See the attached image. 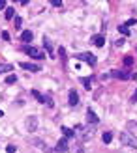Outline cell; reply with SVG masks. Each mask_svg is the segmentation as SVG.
<instances>
[{"label": "cell", "instance_id": "1", "mask_svg": "<svg viewBox=\"0 0 137 153\" xmlns=\"http://www.w3.org/2000/svg\"><path fill=\"white\" fill-rule=\"evenodd\" d=\"M120 142L130 146V148H137V136H133L130 131H122L120 133Z\"/></svg>", "mask_w": 137, "mask_h": 153}, {"label": "cell", "instance_id": "2", "mask_svg": "<svg viewBox=\"0 0 137 153\" xmlns=\"http://www.w3.org/2000/svg\"><path fill=\"white\" fill-rule=\"evenodd\" d=\"M24 52H26L30 58H34V60H41L43 56H45V54L41 52L40 49H36V47H24Z\"/></svg>", "mask_w": 137, "mask_h": 153}, {"label": "cell", "instance_id": "3", "mask_svg": "<svg viewBox=\"0 0 137 153\" xmlns=\"http://www.w3.org/2000/svg\"><path fill=\"white\" fill-rule=\"evenodd\" d=\"M79 60H83V62H87V63H90V65H96V56L94 54H90V52H81V54H75Z\"/></svg>", "mask_w": 137, "mask_h": 153}, {"label": "cell", "instance_id": "4", "mask_svg": "<svg viewBox=\"0 0 137 153\" xmlns=\"http://www.w3.org/2000/svg\"><path fill=\"white\" fill-rule=\"evenodd\" d=\"M111 75H113L114 78H122V80H126V78H132V73H130L128 69H114Z\"/></svg>", "mask_w": 137, "mask_h": 153}, {"label": "cell", "instance_id": "5", "mask_svg": "<svg viewBox=\"0 0 137 153\" xmlns=\"http://www.w3.org/2000/svg\"><path fill=\"white\" fill-rule=\"evenodd\" d=\"M19 65H21L23 69H26V71H30V73H38L41 69L40 65H36V63H28V62H21Z\"/></svg>", "mask_w": 137, "mask_h": 153}, {"label": "cell", "instance_id": "6", "mask_svg": "<svg viewBox=\"0 0 137 153\" xmlns=\"http://www.w3.org/2000/svg\"><path fill=\"white\" fill-rule=\"evenodd\" d=\"M68 101H69V105L71 107H75V105L79 103V94L75 90H69V94H68Z\"/></svg>", "mask_w": 137, "mask_h": 153}, {"label": "cell", "instance_id": "7", "mask_svg": "<svg viewBox=\"0 0 137 153\" xmlns=\"http://www.w3.org/2000/svg\"><path fill=\"white\" fill-rule=\"evenodd\" d=\"M26 127H28V131H30V133H32V131H36L38 129V118L36 116H30L26 120Z\"/></svg>", "mask_w": 137, "mask_h": 153}, {"label": "cell", "instance_id": "8", "mask_svg": "<svg viewBox=\"0 0 137 153\" xmlns=\"http://www.w3.org/2000/svg\"><path fill=\"white\" fill-rule=\"evenodd\" d=\"M87 122L92 123V125H96V123L100 122V118L96 116V112H94V110H88V112H87Z\"/></svg>", "mask_w": 137, "mask_h": 153}, {"label": "cell", "instance_id": "9", "mask_svg": "<svg viewBox=\"0 0 137 153\" xmlns=\"http://www.w3.org/2000/svg\"><path fill=\"white\" fill-rule=\"evenodd\" d=\"M56 151H68V140L66 138H60L58 144H56Z\"/></svg>", "mask_w": 137, "mask_h": 153}, {"label": "cell", "instance_id": "10", "mask_svg": "<svg viewBox=\"0 0 137 153\" xmlns=\"http://www.w3.org/2000/svg\"><path fill=\"white\" fill-rule=\"evenodd\" d=\"M32 32L30 30H24L23 34H21V41H24V43H30V41H32Z\"/></svg>", "mask_w": 137, "mask_h": 153}, {"label": "cell", "instance_id": "11", "mask_svg": "<svg viewBox=\"0 0 137 153\" xmlns=\"http://www.w3.org/2000/svg\"><path fill=\"white\" fill-rule=\"evenodd\" d=\"M92 41H94V45H96V47H103V45H105V37L100 36V34L92 37Z\"/></svg>", "mask_w": 137, "mask_h": 153}, {"label": "cell", "instance_id": "12", "mask_svg": "<svg viewBox=\"0 0 137 153\" xmlns=\"http://www.w3.org/2000/svg\"><path fill=\"white\" fill-rule=\"evenodd\" d=\"M62 133H64V138H66V140L71 138V136H75V131L69 129V127H62Z\"/></svg>", "mask_w": 137, "mask_h": 153}, {"label": "cell", "instance_id": "13", "mask_svg": "<svg viewBox=\"0 0 137 153\" xmlns=\"http://www.w3.org/2000/svg\"><path fill=\"white\" fill-rule=\"evenodd\" d=\"M6 19H8V21H11V19H13L15 17V9L13 8H6Z\"/></svg>", "mask_w": 137, "mask_h": 153}, {"label": "cell", "instance_id": "14", "mask_svg": "<svg viewBox=\"0 0 137 153\" xmlns=\"http://www.w3.org/2000/svg\"><path fill=\"white\" fill-rule=\"evenodd\" d=\"M81 84L87 88V90H90V84H92V78H88V76H83L81 78Z\"/></svg>", "mask_w": 137, "mask_h": 153}, {"label": "cell", "instance_id": "15", "mask_svg": "<svg viewBox=\"0 0 137 153\" xmlns=\"http://www.w3.org/2000/svg\"><path fill=\"white\" fill-rule=\"evenodd\" d=\"M11 65H9V63H0V73H8V71H11Z\"/></svg>", "mask_w": 137, "mask_h": 153}, {"label": "cell", "instance_id": "16", "mask_svg": "<svg viewBox=\"0 0 137 153\" xmlns=\"http://www.w3.org/2000/svg\"><path fill=\"white\" fill-rule=\"evenodd\" d=\"M118 32L122 34V36H128V34H130V28L124 26V24H118Z\"/></svg>", "mask_w": 137, "mask_h": 153}, {"label": "cell", "instance_id": "17", "mask_svg": "<svg viewBox=\"0 0 137 153\" xmlns=\"http://www.w3.org/2000/svg\"><path fill=\"white\" fill-rule=\"evenodd\" d=\"M111 140H113V133H109V131L103 133V142H105V144H109Z\"/></svg>", "mask_w": 137, "mask_h": 153}, {"label": "cell", "instance_id": "18", "mask_svg": "<svg viewBox=\"0 0 137 153\" xmlns=\"http://www.w3.org/2000/svg\"><path fill=\"white\" fill-rule=\"evenodd\" d=\"M32 95H34V97H36L38 101H40V103H43V95H41V94H40V92H38V90H32Z\"/></svg>", "mask_w": 137, "mask_h": 153}, {"label": "cell", "instance_id": "19", "mask_svg": "<svg viewBox=\"0 0 137 153\" xmlns=\"http://www.w3.org/2000/svg\"><path fill=\"white\" fill-rule=\"evenodd\" d=\"M13 82H17V76H15V75H8V78H6V84H13Z\"/></svg>", "mask_w": 137, "mask_h": 153}, {"label": "cell", "instance_id": "20", "mask_svg": "<svg viewBox=\"0 0 137 153\" xmlns=\"http://www.w3.org/2000/svg\"><path fill=\"white\" fill-rule=\"evenodd\" d=\"M58 54H60V60L66 62V49H64V47H60V49H58Z\"/></svg>", "mask_w": 137, "mask_h": 153}, {"label": "cell", "instance_id": "21", "mask_svg": "<svg viewBox=\"0 0 137 153\" xmlns=\"http://www.w3.org/2000/svg\"><path fill=\"white\" fill-rule=\"evenodd\" d=\"M43 45H45L47 50H49V54L53 52V45H51V41H49V39H43Z\"/></svg>", "mask_w": 137, "mask_h": 153}, {"label": "cell", "instance_id": "22", "mask_svg": "<svg viewBox=\"0 0 137 153\" xmlns=\"http://www.w3.org/2000/svg\"><path fill=\"white\" fill-rule=\"evenodd\" d=\"M43 103H45L47 107H53V99H51L49 95H43Z\"/></svg>", "mask_w": 137, "mask_h": 153}, {"label": "cell", "instance_id": "23", "mask_svg": "<svg viewBox=\"0 0 137 153\" xmlns=\"http://www.w3.org/2000/svg\"><path fill=\"white\" fill-rule=\"evenodd\" d=\"M21 24H23V21H21V17H15V28H21Z\"/></svg>", "mask_w": 137, "mask_h": 153}, {"label": "cell", "instance_id": "24", "mask_svg": "<svg viewBox=\"0 0 137 153\" xmlns=\"http://www.w3.org/2000/svg\"><path fill=\"white\" fill-rule=\"evenodd\" d=\"M124 63H126V65H132V63H133V58H132V56H126V58H124Z\"/></svg>", "mask_w": 137, "mask_h": 153}, {"label": "cell", "instance_id": "25", "mask_svg": "<svg viewBox=\"0 0 137 153\" xmlns=\"http://www.w3.org/2000/svg\"><path fill=\"white\" fill-rule=\"evenodd\" d=\"M6 151H8V153H15V146H13V144L6 146Z\"/></svg>", "mask_w": 137, "mask_h": 153}, {"label": "cell", "instance_id": "26", "mask_svg": "<svg viewBox=\"0 0 137 153\" xmlns=\"http://www.w3.org/2000/svg\"><path fill=\"white\" fill-rule=\"evenodd\" d=\"M51 4L55 6V8H62V2H60V0H53V2H51Z\"/></svg>", "mask_w": 137, "mask_h": 153}, {"label": "cell", "instance_id": "27", "mask_svg": "<svg viewBox=\"0 0 137 153\" xmlns=\"http://www.w3.org/2000/svg\"><path fill=\"white\" fill-rule=\"evenodd\" d=\"M2 39H4V41H9V32H2Z\"/></svg>", "mask_w": 137, "mask_h": 153}, {"label": "cell", "instance_id": "28", "mask_svg": "<svg viewBox=\"0 0 137 153\" xmlns=\"http://www.w3.org/2000/svg\"><path fill=\"white\" fill-rule=\"evenodd\" d=\"M133 24H135V19H130V21H128V23H126V24H124V26H133Z\"/></svg>", "mask_w": 137, "mask_h": 153}, {"label": "cell", "instance_id": "29", "mask_svg": "<svg viewBox=\"0 0 137 153\" xmlns=\"http://www.w3.org/2000/svg\"><path fill=\"white\" fill-rule=\"evenodd\" d=\"M135 101H137V90H135V94L132 95V103H135Z\"/></svg>", "mask_w": 137, "mask_h": 153}, {"label": "cell", "instance_id": "30", "mask_svg": "<svg viewBox=\"0 0 137 153\" xmlns=\"http://www.w3.org/2000/svg\"><path fill=\"white\" fill-rule=\"evenodd\" d=\"M4 6H6V2L4 0H0V9H4Z\"/></svg>", "mask_w": 137, "mask_h": 153}, {"label": "cell", "instance_id": "31", "mask_svg": "<svg viewBox=\"0 0 137 153\" xmlns=\"http://www.w3.org/2000/svg\"><path fill=\"white\" fill-rule=\"evenodd\" d=\"M2 116H4V112H2V110H0V118H2Z\"/></svg>", "mask_w": 137, "mask_h": 153}]
</instances>
